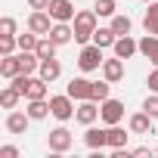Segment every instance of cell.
Listing matches in <instances>:
<instances>
[{"label":"cell","mask_w":158,"mask_h":158,"mask_svg":"<svg viewBox=\"0 0 158 158\" xmlns=\"http://www.w3.org/2000/svg\"><path fill=\"white\" fill-rule=\"evenodd\" d=\"M47 13L53 16V22H71V19L77 16V10H74L71 0H50Z\"/></svg>","instance_id":"7"},{"label":"cell","mask_w":158,"mask_h":158,"mask_svg":"<svg viewBox=\"0 0 158 158\" xmlns=\"http://www.w3.org/2000/svg\"><path fill=\"white\" fill-rule=\"evenodd\" d=\"M28 115H31V121H44L47 115H50V102L47 99H28V109H25Z\"/></svg>","instance_id":"22"},{"label":"cell","mask_w":158,"mask_h":158,"mask_svg":"<svg viewBox=\"0 0 158 158\" xmlns=\"http://www.w3.org/2000/svg\"><path fill=\"white\" fill-rule=\"evenodd\" d=\"M47 37H50V40H56V44L62 47V44H68V40L74 37V28H71L68 22H53V28H50V34H47Z\"/></svg>","instance_id":"18"},{"label":"cell","mask_w":158,"mask_h":158,"mask_svg":"<svg viewBox=\"0 0 158 158\" xmlns=\"http://www.w3.org/2000/svg\"><path fill=\"white\" fill-rule=\"evenodd\" d=\"M143 3H155V0H143Z\"/></svg>","instance_id":"37"},{"label":"cell","mask_w":158,"mask_h":158,"mask_svg":"<svg viewBox=\"0 0 158 158\" xmlns=\"http://www.w3.org/2000/svg\"><path fill=\"white\" fill-rule=\"evenodd\" d=\"M28 124H31V115H28V112H16V109H10V115H6V121H3L6 133H25Z\"/></svg>","instance_id":"9"},{"label":"cell","mask_w":158,"mask_h":158,"mask_svg":"<svg viewBox=\"0 0 158 158\" xmlns=\"http://www.w3.org/2000/svg\"><path fill=\"white\" fill-rule=\"evenodd\" d=\"M130 152H133V158H143V155H149V149H146V146H139V149H130Z\"/></svg>","instance_id":"36"},{"label":"cell","mask_w":158,"mask_h":158,"mask_svg":"<svg viewBox=\"0 0 158 158\" xmlns=\"http://www.w3.org/2000/svg\"><path fill=\"white\" fill-rule=\"evenodd\" d=\"M74 118H77V124L90 127V124L99 118V106H96V99H84V102H77V112H74Z\"/></svg>","instance_id":"10"},{"label":"cell","mask_w":158,"mask_h":158,"mask_svg":"<svg viewBox=\"0 0 158 158\" xmlns=\"http://www.w3.org/2000/svg\"><path fill=\"white\" fill-rule=\"evenodd\" d=\"M84 143H87V149H93V152H102L106 146H109V130H99V127H87V133H84Z\"/></svg>","instance_id":"11"},{"label":"cell","mask_w":158,"mask_h":158,"mask_svg":"<svg viewBox=\"0 0 158 158\" xmlns=\"http://www.w3.org/2000/svg\"><path fill=\"white\" fill-rule=\"evenodd\" d=\"M146 84H149V93H158V65L149 71V77H146Z\"/></svg>","instance_id":"33"},{"label":"cell","mask_w":158,"mask_h":158,"mask_svg":"<svg viewBox=\"0 0 158 158\" xmlns=\"http://www.w3.org/2000/svg\"><path fill=\"white\" fill-rule=\"evenodd\" d=\"M28 6H31V10H47L50 0H28Z\"/></svg>","instance_id":"35"},{"label":"cell","mask_w":158,"mask_h":158,"mask_svg":"<svg viewBox=\"0 0 158 158\" xmlns=\"http://www.w3.org/2000/svg\"><path fill=\"white\" fill-rule=\"evenodd\" d=\"M130 28H133V22H130V16H124V13H115L112 16V31L121 37V34H130Z\"/></svg>","instance_id":"25"},{"label":"cell","mask_w":158,"mask_h":158,"mask_svg":"<svg viewBox=\"0 0 158 158\" xmlns=\"http://www.w3.org/2000/svg\"><path fill=\"white\" fill-rule=\"evenodd\" d=\"M0 74H3L6 81H13L16 74H22V62H19V53H13V56H0Z\"/></svg>","instance_id":"15"},{"label":"cell","mask_w":158,"mask_h":158,"mask_svg":"<svg viewBox=\"0 0 158 158\" xmlns=\"http://www.w3.org/2000/svg\"><path fill=\"white\" fill-rule=\"evenodd\" d=\"M106 130H109V146H112V149H124V146H127L130 133H127L124 127H118V124H109Z\"/></svg>","instance_id":"20"},{"label":"cell","mask_w":158,"mask_h":158,"mask_svg":"<svg viewBox=\"0 0 158 158\" xmlns=\"http://www.w3.org/2000/svg\"><path fill=\"white\" fill-rule=\"evenodd\" d=\"M16 40H19V50H37V40H40V34L28 31V34H16Z\"/></svg>","instance_id":"29"},{"label":"cell","mask_w":158,"mask_h":158,"mask_svg":"<svg viewBox=\"0 0 158 158\" xmlns=\"http://www.w3.org/2000/svg\"><path fill=\"white\" fill-rule=\"evenodd\" d=\"M47 146H50V152L62 155V152H68V149L74 146V136H71V130H68V127H56V130H50V133H47Z\"/></svg>","instance_id":"4"},{"label":"cell","mask_w":158,"mask_h":158,"mask_svg":"<svg viewBox=\"0 0 158 158\" xmlns=\"http://www.w3.org/2000/svg\"><path fill=\"white\" fill-rule=\"evenodd\" d=\"M93 10H96V16L112 19V16L118 13V3H115V0H96V3H93Z\"/></svg>","instance_id":"28"},{"label":"cell","mask_w":158,"mask_h":158,"mask_svg":"<svg viewBox=\"0 0 158 158\" xmlns=\"http://www.w3.org/2000/svg\"><path fill=\"white\" fill-rule=\"evenodd\" d=\"M50 28H53V16H50L47 10H31V16H28V31H34V34L47 37V34H50Z\"/></svg>","instance_id":"6"},{"label":"cell","mask_w":158,"mask_h":158,"mask_svg":"<svg viewBox=\"0 0 158 158\" xmlns=\"http://www.w3.org/2000/svg\"><path fill=\"white\" fill-rule=\"evenodd\" d=\"M19 99H22V93H19L13 84L0 90V106H3V109H16V106H19Z\"/></svg>","instance_id":"24"},{"label":"cell","mask_w":158,"mask_h":158,"mask_svg":"<svg viewBox=\"0 0 158 158\" xmlns=\"http://www.w3.org/2000/svg\"><path fill=\"white\" fill-rule=\"evenodd\" d=\"M143 109H146L152 118H158V93H149V96H146V102H143Z\"/></svg>","instance_id":"31"},{"label":"cell","mask_w":158,"mask_h":158,"mask_svg":"<svg viewBox=\"0 0 158 158\" xmlns=\"http://www.w3.org/2000/svg\"><path fill=\"white\" fill-rule=\"evenodd\" d=\"M102 47H96V44H84L81 47V53H77V68H81L84 74H90V71H99L102 68Z\"/></svg>","instance_id":"2"},{"label":"cell","mask_w":158,"mask_h":158,"mask_svg":"<svg viewBox=\"0 0 158 158\" xmlns=\"http://www.w3.org/2000/svg\"><path fill=\"white\" fill-rule=\"evenodd\" d=\"M16 47H19L16 34H0V56H13Z\"/></svg>","instance_id":"30"},{"label":"cell","mask_w":158,"mask_h":158,"mask_svg":"<svg viewBox=\"0 0 158 158\" xmlns=\"http://www.w3.org/2000/svg\"><path fill=\"white\" fill-rule=\"evenodd\" d=\"M115 40H118V34L112 31V25H109V28H96V31H93V44H96V47H102V50H106V47H115Z\"/></svg>","instance_id":"23"},{"label":"cell","mask_w":158,"mask_h":158,"mask_svg":"<svg viewBox=\"0 0 158 158\" xmlns=\"http://www.w3.org/2000/svg\"><path fill=\"white\" fill-rule=\"evenodd\" d=\"M56 47H59L56 40H50V37H40V40H37V50H34V53H37L40 59H53V56H56Z\"/></svg>","instance_id":"27"},{"label":"cell","mask_w":158,"mask_h":158,"mask_svg":"<svg viewBox=\"0 0 158 158\" xmlns=\"http://www.w3.org/2000/svg\"><path fill=\"white\" fill-rule=\"evenodd\" d=\"M96 19H99V16H96V10H77V16L71 19L74 40L81 44V47H84V44H93V31L99 28V25H96Z\"/></svg>","instance_id":"1"},{"label":"cell","mask_w":158,"mask_h":158,"mask_svg":"<svg viewBox=\"0 0 158 158\" xmlns=\"http://www.w3.org/2000/svg\"><path fill=\"white\" fill-rule=\"evenodd\" d=\"M102 77H106V81H112V84H118L121 77H124V59H121V56L106 59V62H102Z\"/></svg>","instance_id":"13"},{"label":"cell","mask_w":158,"mask_h":158,"mask_svg":"<svg viewBox=\"0 0 158 158\" xmlns=\"http://www.w3.org/2000/svg\"><path fill=\"white\" fill-rule=\"evenodd\" d=\"M149 10H146V16H143V28H146V34H158V0L155 3H146Z\"/></svg>","instance_id":"21"},{"label":"cell","mask_w":158,"mask_h":158,"mask_svg":"<svg viewBox=\"0 0 158 158\" xmlns=\"http://www.w3.org/2000/svg\"><path fill=\"white\" fill-rule=\"evenodd\" d=\"M0 158H19V149L16 146H0Z\"/></svg>","instance_id":"34"},{"label":"cell","mask_w":158,"mask_h":158,"mask_svg":"<svg viewBox=\"0 0 158 158\" xmlns=\"http://www.w3.org/2000/svg\"><path fill=\"white\" fill-rule=\"evenodd\" d=\"M99 118H102V124L109 127V124H121V118H124V102L121 99H102L99 102Z\"/></svg>","instance_id":"5"},{"label":"cell","mask_w":158,"mask_h":158,"mask_svg":"<svg viewBox=\"0 0 158 158\" xmlns=\"http://www.w3.org/2000/svg\"><path fill=\"white\" fill-rule=\"evenodd\" d=\"M139 53H143L152 65H158V34H146V37L139 40Z\"/></svg>","instance_id":"19"},{"label":"cell","mask_w":158,"mask_h":158,"mask_svg":"<svg viewBox=\"0 0 158 158\" xmlns=\"http://www.w3.org/2000/svg\"><path fill=\"white\" fill-rule=\"evenodd\" d=\"M115 56H121V59H130V56H136L139 53V40H133L130 34H121L118 40H115Z\"/></svg>","instance_id":"12"},{"label":"cell","mask_w":158,"mask_h":158,"mask_svg":"<svg viewBox=\"0 0 158 158\" xmlns=\"http://www.w3.org/2000/svg\"><path fill=\"white\" fill-rule=\"evenodd\" d=\"M0 34H16V19H13V16H3V19H0Z\"/></svg>","instance_id":"32"},{"label":"cell","mask_w":158,"mask_h":158,"mask_svg":"<svg viewBox=\"0 0 158 158\" xmlns=\"http://www.w3.org/2000/svg\"><path fill=\"white\" fill-rule=\"evenodd\" d=\"M109 90H112V81H93V90H90V99H96V102H102V99H109Z\"/></svg>","instance_id":"26"},{"label":"cell","mask_w":158,"mask_h":158,"mask_svg":"<svg viewBox=\"0 0 158 158\" xmlns=\"http://www.w3.org/2000/svg\"><path fill=\"white\" fill-rule=\"evenodd\" d=\"M25 99H47V81L37 74L31 77L28 74V84H25Z\"/></svg>","instance_id":"16"},{"label":"cell","mask_w":158,"mask_h":158,"mask_svg":"<svg viewBox=\"0 0 158 158\" xmlns=\"http://www.w3.org/2000/svg\"><path fill=\"white\" fill-rule=\"evenodd\" d=\"M37 74L44 77L47 84H53L56 77L62 74V65H59V59H56V56H53V59H40V68H37Z\"/></svg>","instance_id":"17"},{"label":"cell","mask_w":158,"mask_h":158,"mask_svg":"<svg viewBox=\"0 0 158 158\" xmlns=\"http://www.w3.org/2000/svg\"><path fill=\"white\" fill-rule=\"evenodd\" d=\"M74 99L68 96V93H62V96H50V115L56 118V121H71L74 118Z\"/></svg>","instance_id":"3"},{"label":"cell","mask_w":158,"mask_h":158,"mask_svg":"<svg viewBox=\"0 0 158 158\" xmlns=\"http://www.w3.org/2000/svg\"><path fill=\"white\" fill-rule=\"evenodd\" d=\"M152 115L143 109V112H136V115H130V121H127V127H130V133H152Z\"/></svg>","instance_id":"14"},{"label":"cell","mask_w":158,"mask_h":158,"mask_svg":"<svg viewBox=\"0 0 158 158\" xmlns=\"http://www.w3.org/2000/svg\"><path fill=\"white\" fill-rule=\"evenodd\" d=\"M90 90H93V81H87V77H71V81H68V87H65V93H68L74 102L90 99Z\"/></svg>","instance_id":"8"}]
</instances>
